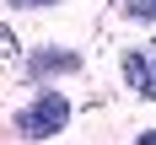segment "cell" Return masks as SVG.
Masks as SVG:
<instances>
[{
    "label": "cell",
    "instance_id": "52a82bcc",
    "mask_svg": "<svg viewBox=\"0 0 156 145\" xmlns=\"http://www.w3.org/2000/svg\"><path fill=\"white\" fill-rule=\"evenodd\" d=\"M140 145H156V129H145V134H140Z\"/></svg>",
    "mask_w": 156,
    "mask_h": 145
},
{
    "label": "cell",
    "instance_id": "8992f818",
    "mask_svg": "<svg viewBox=\"0 0 156 145\" xmlns=\"http://www.w3.org/2000/svg\"><path fill=\"white\" fill-rule=\"evenodd\" d=\"M16 11H32V5H59V0H11Z\"/></svg>",
    "mask_w": 156,
    "mask_h": 145
},
{
    "label": "cell",
    "instance_id": "5b68a950",
    "mask_svg": "<svg viewBox=\"0 0 156 145\" xmlns=\"http://www.w3.org/2000/svg\"><path fill=\"white\" fill-rule=\"evenodd\" d=\"M0 54H5V59L16 54V38H11V27H0Z\"/></svg>",
    "mask_w": 156,
    "mask_h": 145
},
{
    "label": "cell",
    "instance_id": "7a4b0ae2",
    "mask_svg": "<svg viewBox=\"0 0 156 145\" xmlns=\"http://www.w3.org/2000/svg\"><path fill=\"white\" fill-rule=\"evenodd\" d=\"M124 81H129L140 97H151V102H156V43L129 48V54H124Z\"/></svg>",
    "mask_w": 156,
    "mask_h": 145
},
{
    "label": "cell",
    "instance_id": "6da1fadb",
    "mask_svg": "<svg viewBox=\"0 0 156 145\" xmlns=\"http://www.w3.org/2000/svg\"><path fill=\"white\" fill-rule=\"evenodd\" d=\"M65 124H70V102H65L59 91H43V97H32L27 108L16 113V129H22L27 140H48V134H59Z\"/></svg>",
    "mask_w": 156,
    "mask_h": 145
},
{
    "label": "cell",
    "instance_id": "3957f363",
    "mask_svg": "<svg viewBox=\"0 0 156 145\" xmlns=\"http://www.w3.org/2000/svg\"><path fill=\"white\" fill-rule=\"evenodd\" d=\"M76 64H81V59L70 54V48H38V54L27 59V75H32V81H43V75H70Z\"/></svg>",
    "mask_w": 156,
    "mask_h": 145
},
{
    "label": "cell",
    "instance_id": "277c9868",
    "mask_svg": "<svg viewBox=\"0 0 156 145\" xmlns=\"http://www.w3.org/2000/svg\"><path fill=\"white\" fill-rule=\"evenodd\" d=\"M129 22H156V0H124Z\"/></svg>",
    "mask_w": 156,
    "mask_h": 145
}]
</instances>
